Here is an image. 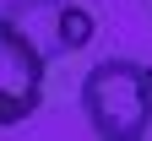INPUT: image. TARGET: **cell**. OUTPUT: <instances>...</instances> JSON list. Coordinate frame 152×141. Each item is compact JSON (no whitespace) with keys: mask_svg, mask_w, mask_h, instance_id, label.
<instances>
[{"mask_svg":"<svg viewBox=\"0 0 152 141\" xmlns=\"http://www.w3.org/2000/svg\"><path fill=\"white\" fill-rule=\"evenodd\" d=\"M82 114L92 136L103 141H136L152 130V87H147V65L136 60H98L82 82Z\"/></svg>","mask_w":152,"mask_h":141,"instance_id":"obj_1","label":"cell"},{"mask_svg":"<svg viewBox=\"0 0 152 141\" xmlns=\"http://www.w3.org/2000/svg\"><path fill=\"white\" fill-rule=\"evenodd\" d=\"M6 22L27 38V44L44 54V60H60V54H76L92 44V33H98V22H92L87 6H76V0H11Z\"/></svg>","mask_w":152,"mask_h":141,"instance_id":"obj_2","label":"cell"},{"mask_svg":"<svg viewBox=\"0 0 152 141\" xmlns=\"http://www.w3.org/2000/svg\"><path fill=\"white\" fill-rule=\"evenodd\" d=\"M44 65L49 60L0 16V125H22V119L38 114V103H44Z\"/></svg>","mask_w":152,"mask_h":141,"instance_id":"obj_3","label":"cell"},{"mask_svg":"<svg viewBox=\"0 0 152 141\" xmlns=\"http://www.w3.org/2000/svg\"><path fill=\"white\" fill-rule=\"evenodd\" d=\"M147 87H152V65H147Z\"/></svg>","mask_w":152,"mask_h":141,"instance_id":"obj_4","label":"cell"}]
</instances>
